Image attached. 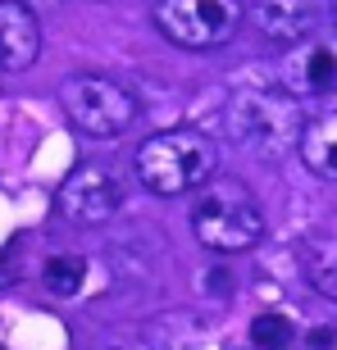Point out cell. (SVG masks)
<instances>
[{"instance_id":"6da1fadb","label":"cell","mask_w":337,"mask_h":350,"mask_svg":"<svg viewBox=\"0 0 337 350\" xmlns=\"http://www.w3.org/2000/svg\"><path fill=\"white\" fill-rule=\"evenodd\" d=\"M305 109L292 91L278 87H255V91H237L233 100L219 109V128L223 137L247 150L255 159H287L301 150L305 137Z\"/></svg>"},{"instance_id":"7a4b0ae2","label":"cell","mask_w":337,"mask_h":350,"mask_svg":"<svg viewBox=\"0 0 337 350\" xmlns=\"http://www.w3.org/2000/svg\"><path fill=\"white\" fill-rule=\"evenodd\" d=\"M132 169L151 196H187L219 178V146L196 128H168L137 146Z\"/></svg>"},{"instance_id":"3957f363","label":"cell","mask_w":337,"mask_h":350,"mask_svg":"<svg viewBox=\"0 0 337 350\" xmlns=\"http://www.w3.org/2000/svg\"><path fill=\"white\" fill-rule=\"evenodd\" d=\"M192 232L214 255H242L264 237V209L242 178H214L196 191Z\"/></svg>"},{"instance_id":"277c9868","label":"cell","mask_w":337,"mask_h":350,"mask_svg":"<svg viewBox=\"0 0 337 350\" xmlns=\"http://www.w3.org/2000/svg\"><path fill=\"white\" fill-rule=\"evenodd\" d=\"M60 105H64V118L82 137H91V142H114L137 118V96L123 82L101 78V73H73V78H64Z\"/></svg>"},{"instance_id":"5b68a950","label":"cell","mask_w":337,"mask_h":350,"mask_svg":"<svg viewBox=\"0 0 337 350\" xmlns=\"http://www.w3.org/2000/svg\"><path fill=\"white\" fill-rule=\"evenodd\" d=\"M151 23L178 51H219L247 23L242 0H155Z\"/></svg>"},{"instance_id":"8992f818","label":"cell","mask_w":337,"mask_h":350,"mask_svg":"<svg viewBox=\"0 0 337 350\" xmlns=\"http://www.w3.org/2000/svg\"><path fill=\"white\" fill-rule=\"evenodd\" d=\"M123 200H128L123 178L110 164H96L91 159V164H78V169L60 182L55 214L64 223H73V228H101V223H110L123 209Z\"/></svg>"},{"instance_id":"52a82bcc","label":"cell","mask_w":337,"mask_h":350,"mask_svg":"<svg viewBox=\"0 0 337 350\" xmlns=\"http://www.w3.org/2000/svg\"><path fill=\"white\" fill-rule=\"evenodd\" d=\"M41 55V18L27 0H0V73H27Z\"/></svg>"},{"instance_id":"ba28073f","label":"cell","mask_w":337,"mask_h":350,"mask_svg":"<svg viewBox=\"0 0 337 350\" xmlns=\"http://www.w3.org/2000/svg\"><path fill=\"white\" fill-rule=\"evenodd\" d=\"M251 27L273 46H297L319 27V5L314 0H255L247 10Z\"/></svg>"},{"instance_id":"9c48e42d","label":"cell","mask_w":337,"mask_h":350,"mask_svg":"<svg viewBox=\"0 0 337 350\" xmlns=\"http://www.w3.org/2000/svg\"><path fill=\"white\" fill-rule=\"evenodd\" d=\"M301 164L324 182H337V105L319 109V114L305 123V137H301Z\"/></svg>"},{"instance_id":"30bf717a","label":"cell","mask_w":337,"mask_h":350,"mask_svg":"<svg viewBox=\"0 0 337 350\" xmlns=\"http://www.w3.org/2000/svg\"><path fill=\"white\" fill-rule=\"evenodd\" d=\"M301 273L319 296L337 305V237H310L301 246Z\"/></svg>"},{"instance_id":"8fae6325","label":"cell","mask_w":337,"mask_h":350,"mask_svg":"<svg viewBox=\"0 0 337 350\" xmlns=\"http://www.w3.org/2000/svg\"><path fill=\"white\" fill-rule=\"evenodd\" d=\"M46 291L51 296H78L82 282H87V260L82 255H55V260H46Z\"/></svg>"},{"instance_id":"7c38bea8","label":"cell","mask_w":337,"mask_h":350,"mask_svg":"<svg viewBox=\"0 0 337 350\" xmlns=\"http://www.w3.org/2000/svg\"><path fill=\"white\" fill-rule=\"evenodd\" d=\"M251 341H255L260 350H287L292 341H297V327H292V319L278 310L260 314L255 323H251Z\"/></svg>"},{"instance_id":"4fadbf2b","label":"cell","mask_w":337,"mask_h":350,"mask_svg":"<svg viewBox=\"0 0 337 350\" xmlns=\"http://www.w3.org/2000/svg\"><path fill=\"white\" fill-rule=\"evenodd\" d=\"M333 78H337V55L333 51H314L310 64H305V87H310V91H324Z\"/></svg>"},{"instance_id":"5bb4252c","label":"cell","mask_w":337,"mask_h":350,"mask_svg":"<svg viewBox=\"0 0 337 350\" xmlns=\"http://www.w3.org/2000/svg\"><path fill=\"white\" fill-rule=\"evenodd\" d=\"M333 23H337V0H333Z\"/></svg>"}]
</instances>
